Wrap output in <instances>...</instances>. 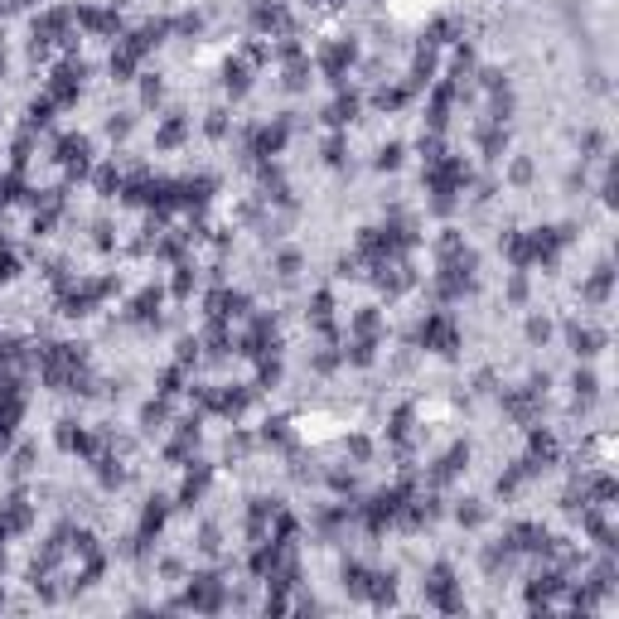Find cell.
I'll use <instances>...</instances> for the list:
<instances>
[{
	"instance_id": "6da1fadb",
	"label": "cell",
	"mask_w": 619,
	"mask_h": 619,
	"mask_svg": "<svg viewBox=\"0 0 619 619\" xmlns=\"http://www.w3.org/2000/svg\"><path fill=\"white\" fill-rule=\"evenodd\" d=\"M421 591H426V605L431 610H446V615H460L464 610V591L450 571V562H436L426 576H421Z\"/></svg>"
},
{
	"instance_id": "7a4b0ae2",
	"label": "cell",
	"mask_w": 619,
	"mask_h": 619,
	"mask_svg": "<svg viewBox=\"0 0 619 619\" xmlns=\"http://www.w3.org/2000/svg\"><path fill=\"white\" fill-rule=\"evenodd\" d=\"M416 344L431 348V354H440V358H450L460 348V325L446 315V310H431V315L421 319V329H416Z\"/></svg>"
},
{
	"instance_id": "3957f363",
	"label": "cell",
	"mask_w": 619,
	"mask_h": 619,
	"mask_svg": "<svg viewBox=\"0 0 619 619\" xmlns=\"http://www.w3.org/2000/svg\"><path fill=\"white\" fill-rule=\"evenodd\" d=\"M54 160H58V170H64L68 180H88L92 174V141L88 136H64L54 146Z\"/></svg>"
},
{
	"instance_id": "277c9868",
	"label": "cell",
	"mask_w": 619,
	"mask_h": 619,
	"mask_svg": "<svg viewBox=\"0 0 619 619\" xmlns=\"http://www.w3.org/2000/svg\"><path fill=\"white\" fill-rule=\"evenodd\" d=\"M354 58H358V44H354V39H329V44L319 49L315 68H319L329 82H344L348 68H354Z\"/></svg>"
},
{
	"instance_id": "5b68a950",
	"label": "cell",
	"mask_w": 619,
	"mask_h": 619,
	"mask_svg": "<svg viewBox=\"0 0 619 619\" xmlns=\"http://www.w3.org/2000/svg\"><path fill=\"white\" fill-rule=\"evenodd\" d=\"M180 605H189V610H223L228 591H223L218 576H189V591H184Z\"/></svg>"
},
{
	"instance_id": "8992f818",
	"label": "cell",
	"mask_w": 619,
	"mask_h": 619,
	"mask_svg": "<svg viewBox=\"0 0 619 619\" xmlns=\"http://www.w3.org/2000/svg\"><path fill=\"white\" fill-rule=\"evenodd\" d=\"M34 528V503L25 499V493H10L5 503H0V538H19V532Z\"/></svg>"
},
{
	"instance_id": "52a82bcc",
	"label": "cell",
	"mask_w": 619,
	"mask_h": 619,
	"mask_svg": "<svg viewBox=\"0 0 619 619\" xmlns=\"http://www.w3.org/2000/svg\"><path fill=\"white\" fill-rule=\"evenodd\" d=\"M164 523H170V499H146V508H141V523H136V538L141 542H155L164 532Z\"/></svg>"
},
{
	"instance_id": "ba28073f",
	"label": "cell",
	"mask_w": 619,
	"mask_h": 619,
	"mask_svg": "<svg viewBox=\"0 0 619 619\" xmlns=\"http://www.w3.org/2000/svg\"><path fill=\"white\" fill-rule=\"evenodd\" d=\"M470 464V446H450L446 455H440L436 464H431V474H426V484H450V479H460V470Z\"/></svg>"
},
{
	"instance_id": "9c48e42d",
	"label": "cell",
	"mask_w": 619,
	"mask_h": 619,
	"mask_svg": "<svg viewBox=\"0 0 619 619\" xmlns=\"http://www.w3.org/2000/svg\"><path fill=\"white\" fill-rule=\"evenodd\" d=\"M252 73H256V64L247 54H237L228 68H223V92L228 97H247V88H252Z\"/></svg>"
},
{
	"instance_id": "30bf717a",
	"label": "cell",
	"mask_w": 619,
	"mask_h": 619,
	"mask_svg": "<svg viewBox=\"0 0 619 619\" xmlns=\"http://www.w3.org/2000/svg\"><path fill=\"white\" fill-rule=\"evenodd\" d=\"M189 117H180V111H174V117H164L160 126H155V150H180L184 141H189Z\"/></svg>"
},
{
	"instance_id": "8fae6325",
	"label": "cell",
	"mask_w": 619,
	"mask_h": 619,
	"mask_svg": "<svg viewBox=\"0 0 619 619\" xmlns=\"http://www.w3.org/2000/svg\"><path fill=\"white\" fill-rule=\"evenodd\" d=\"M387 334V319L378 305H363L354 319H348V339H383Z\"/></svg>"
},
{
	"instance_id": "7c38bea8",
	"label": "cell",
	"mask_w": 619,
	"mask_h": 619,
	"mask_svg": "<svg viewBox=\"0 0 619 619\" xmlns=\"http://www.w3.org/2000/svg\"><path fill=\"white\" fill-rule=\"evenodd\" d=\"M566 344H571L576 358H595V354H600V344H605V334H600V329H591V325H566Z\"/></svg>"
},
{
	"instance_id": "4fadbf2b",
	"label": "cell",
	"mask_w": 619,
	"mask_h": 619,
	"mask_svg": "<svg viewBox=\"0 0 619 619\" xmlns=\"http://www.w3.org/2000/svg\"><path fill=\"white\" fill-rule=\"evenodd\" d=\"M305 315H310V325H315L319 334L334 339V295H329V291H315V295H310V310H305Z\"/></svg>"
},
{
	"instance_id": "5bb4252c",
	"label": "cell",
	"mask_w": 619,
	"mask_h": 619,
	"mask_svg": "<svg viewBox=\"0 0 619 619\" xmlns=\"http://www.w3.org/2000/svg\"><path fill=\"white\" fill-rule=\"evenodd\" d=\"M354 117H358V97H354V92H339V97L325 107V121H329L334 131H344Z\"/></svg>"
},
{
	"instance_id": "9a60e30c",
	"label": "cell",
	"mask_w": 619,
	"mask_h": 619,
	"mask_svg": "<svg viewBox=\"0 0 619 619\" xmlns=\"http://www.w3.org/2000/svg\"><path fill=\"white\" fill-rule=\"evenodd\" d=\"M160 305H164V291H141L126 315L136 319V325H155V319H160Z\"/></svg>"
},
{
	"instance_id": "2e32d148",
	"label": "cell",
	"mask_w": 619,
	"mask_h": 619,
	"mask_svg": "<svg viewBox=\"0 0 619 619\" xmlns=\"http://www.w3.org/2000/svg\"><path fill=\"white\" fill-rule=\"evenodd\" d=\"M344 591L354 595V600H368V591H373V571H368L363 562H348L344 566Z\"/></svg>"
},
{
	"instance_id": "e0dca14e",
	"label": "cell",
	"mask_w": 619,
	"mask_h": 619,
	"mask_svg": "<svg viewBox=\"0 0 619 619\" xmlns=\"http://www.w3.org/2000/svg\"><path fill=\"white\" fill-rule=\"evenodd\" d=\"M610 286H615V271H610V266H595V276L581 286V295L591 305H605V301H610Z\"/></svg>"
},
{
	"instance_id": "ac0fdd59",
	"label": "cell",
	"mask_w": 619,
	"mask_h": 619,
	"mask_svg": "<svg viewBox=\"0 0 619 619\" xmlns=\"http://www.w3.org/2000/svg\"><path fill=\"white\" fill-rule=\"evenodd\" d=\"M54 111H58V102L49 97V92H44V97H34V102H29V121H25V131H49V126H54Z\"/></svg>"
},
{
	"instance_id": "d6986e66",
	"label": "cell",
	"mask_w": 619,
	"mask_h": 619,
	"mask_svg": "<svg viewBox=\"0 0 619 619\" xmlns=\"http://www.w3.org/2000/svg\"><path fill=\"white\" fill-rule=\"evenodd\" d=\"M194 286H199V271H194V262H180V266H174V281H170V295H174V301H189Z\"/></svg>"
},
{
	"instance_id": "ffe728a7",
	"label": "cell",
	"mask_w": 619,
	"mask_h": 619,
	"mask_svg": "<svg viewBox=\"0 0 619 619\" xmlns=\"http://www.w3.org/2000/svg\"><path fill=\"white\" fill-rule=\"evenodd\" d=\"M164 421H170V397H160V401H150L146 411H141V431H164Z\"/></svg>"
},
{
	"instance_id": "44dd1931",
	"label": "cell",
	"mask_w": 619,
	"mask_h": 619,
	"mask_svg": "<svg viewBox=\"0 0 619 619\" xmlns=\"http://www.w3.org/2000/svg\"><path fill=\"white\" fill-rule=\"evenodd\" d=\"M484 518H489V513H484L479 499H460V508H455V523H460V528H484Z\"/></svg>"
},
{
	"instance_id": "7402d4cb",
	"label": "cell",
	"mask_w": 619,
	"mask_h": 619,
	"mask_svg": "<svg viewBox=\"0 0 619 619\" xmlns=\"http://www.w3.org/2000/svg\"><path fill=\"white\" fill-rule=\"evenodd\" d=\"M407 97H411V88H378L373 92V107L378 111H397V107H407Z\"/></svg>"
},
{
	"instance_id": "603a6c76",
	"label": "cell",
	"mask_w": 619,
	"mask_h": 619,
	"mask_svg": "<svg viewBox=\"0 0 619 619\" xmlns=\"http://www.w3.org/2000/svg\"><path fill=\"white\" fill-rule=\"evenodd\" d=\"M276 276H281V281H295V276H301V252H295V247H286V252L276 256Z\"/></svg>"
},
{
	"instance_id": "cb8c5ba5",
	"label": "cell",
	"mask_w": 619,
	"mask_h": 619,
	"mask_svg": "<svg viewBox=\"0 0 619 619\" xmlns=\"http://www.w3.org/2000/svg\"><path fill=\"white\" fill-rule=\"evenodd\" d=\"M146 82H141V102L146 107H160V97H164V82H160V73H141Z\"/></svg>"
},
{
	"instance_id": "d4e9b609",
	"label": "cell",
	"mask_w": 619,
	"mask_h": 619,
	"mask_svg": "<svg viewBox=\"0 0 619 619\" xmlns=\"http://www.w3.org/2000/svg\"><path fill=\"white\" fill-rule=\"evenodd\" d=\"M595 387H600V383H595V373H585V368L571 378V392H576V401H595Z\"/></svg>"
},
{
	"instance_id": "484cf974",
	"label": "cell",
	"mask_w": 619,
	"mask_h": 619,
	"mask_svg": "<svg viewBox=\"0 0 619 619\" xmlns=\"http://www.w3.org/2000/svg\"><path fill=\"white\" fill-rule=\"evenodd\" d=\"M199 552H209V556L223 552V532L213 528V523H203V528H199Z\"/></svg>"
},
{
	"instance_id": "4316f807",
	"label": "cell",
	"mask_w": 619,
	"mask_h": 619,
	"mask_svg": "<svg viewBox=\"0 0 619 619\" xmlns=\"http://www.w3.org/2000/svg\"><path fill=\"white\" fill-rule=\"evenodd\" d=\"M546 339H552V319H546V315H532V319H528V344H546Z\"/></svg>"
},
{
	"instance_id": "83f0119b",
	"label": "cell",
	"mask_w": 619,
	"mask_h": 619,
	"mask_svg": "<svg viewBox=\"0 0 619 619\" xmlns=\"http://www.w3.org/2000/svg\"><path fill=\"white\" fill-rule=\"evenodd\" d=\"M203 131H209L213 141L228 136V111H209V121H203Z\"/></svg>"
},
{
	"instance_id": "f1b7e54d",
	"label": "cell",
	"mask_w": 619,
	"mask_h": 619,
	"mask_svg": "<svg viewBox=\"0 0 619 619\" xmlns=\"http://www.w3.org/2000/svg\"><path fill=\"white\" fill-rule=\"evenodd\" d=\"M373 164H378V170H397V164H401V146H397V141H392V146H383Z\"/></svg>"
},
{
	"instance_id": "f546056e",
	"label": "cell",
	"mask_w": 619,
	"mask_h": 619,
	"mask_svg": "<svg viewBox=\"0 0 619 619\" xmlns=\"http://www.w3.org/2000/svg\"><path fill=\"white\" fill-rule=\"evenodd\" d=\"M508 301H513V305L528 301V276H523V271H513V281H508Z\"/></svg>"
},
{
	"instance_id": "4dcf8cb0",
	"label": "cell",
	"mask_w": 619,
	"mask_h": 619,
	"mask_svg": "<svg viewBox=\"0 0 619 619\" xmlns=\"http://www.w3.org/2000/svg\"><path fill=\"white\" fill-rule=\"evenodd\" d=\"M131 126H136L131 117H111V121H107V136H111V141H126V136H131Z\"/></svg>"
},
{
	"instance_id": "1f68e13d",
	"label": "cell",
	"mask_w": 619,
	"mask_h": 619,
	"mask_svg": "<svg viewBox=\"0 0 619 619\" xmlns=\"http://www.w3.org/2000/svg\"><path fill=\"white\" fill-rule=\"evenodd\" d=\"M508 180L513 184H532V160H513L508 164Z\"/></svg>"
},
{
	"instance_id": "d6a6232c",
	"label": "cell",
	"mask_w": 619,
	"mask_h": 619,
	"mask_svg": "<svg viewBox=\"0 0 619 619\" xmlns=\"http://www.w3.org/2000/svg\"><path fill=\"white\" fill-rule=\"evenodd\" d=\"M344 136H334V141H329V146H325V164H334V170H339V164H344Z\"/></svg>"
},
{
	"instance_id": "836d02e7",
	"label": "cell",
	"mask_w": 619,
	"mask_h": 619,
	"mask_svg": "<svg viewBox=\"0 0 619 619\" xmlns=\"http://www.w3.org/2000/svg\"><path fill=\"white\" fill-rule=\"evenodd\" d=\"M107 5H111V10H121V5H131V0H107Z\"/></svg>"
}]
</instances>
